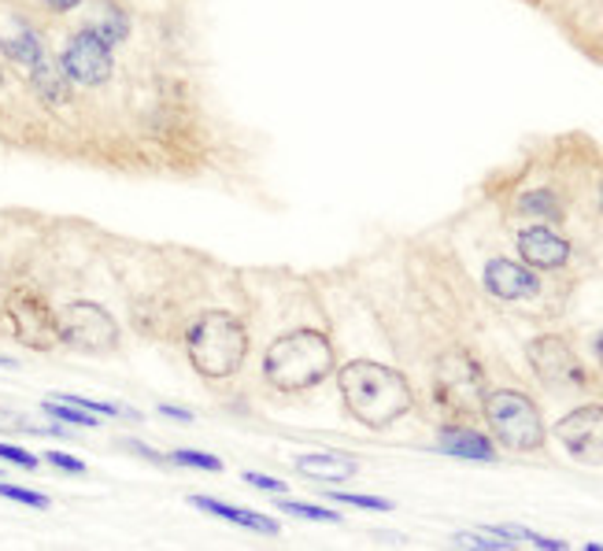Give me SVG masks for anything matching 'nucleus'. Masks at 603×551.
Segmentation results:
<instances>
[{"mask_svg": "<svg viewBox=\"0 0 603 551\" xmlns=\"http://www.w3.org/2000/svg\"><path fill=\"white\" fill-rule=\"evenodd\" d=\"M31 85H34V93L42 96L45 104H67V96H71V79H67V71L63 67H56V63H34V74H31Z\"/></svg>", "mask_w": 603, "mask_h": 551, "instance_id": "obj_15", "label": "nucleus"}, {"mask_svg": "<svg viewBox=\"0 0 603 551\" xmlns=\"http://www.w3.org/2000/svg\"><path fill=\"white\" fill-rule=\"evenodd\" d=\"M337 504H352V507H367V511H393V504L382 496H359V492H334Z\"/></svg>", "mask_w": 603, "mask_h": 551, "instance_id": "obj_23", "label": "nucleus"}, {"mask_svg": "<svg viewBox=\"0 0 603 551\" xmlns=\"http://www.w3.org/2000/svg\"><path fill=\"white\" fill-rule=\"evenodd\" d=\"M174 462H186V467H197V470H222V462L216 456H208V452H174L171 456Z\"/></svg>", "mask_w": 603, "mask_h": 551, "instance_id": "obj_24", "label": "nucleus"}, {"mask_svg": "<svg viewBox=\"0 0 603 551\" xmlns=\"http://www.w3.org/2000/svg\"><path fill=\"white\" fill-rule=\"evenodd\" d=\"M530 540H533V544H537V548H567V544H563V540H552V537H537V534H530Z\"/></svg>", "mask_w": 603, "mask_h": 551, "instance_id": "obj_30", "label": "nucleus"}, {"mask_svg": "<svg viewBox=\"0 0 603 551\" xmlns=\"http://www.w3.org/2000/svg\"><path fill=\"white\" fill-rule=\"evenodd\" d=\"M45 8H53V12H71V8H78L82 0H42Z\"/></svg>", "mask_w": 603, "mask_h": 551, "instance_id": "obj_28", "label": "nucleus"}, {"mask_svg": "<svg viewBox=\"0 0 603 551\" xmlns=\"http://www.w3.org/2000/svg\"><path fill=\"white\" fill-rule=\"evenodd\" d=\"M0 496H4V500H15V504H26V507H37V511L48 507V496H42V492H34V489L0 485Z\"/></svg>", "mask_w": 603, "mask_h": 551, "instance_id": "obj_21", "label": "nucleus"}, {"mask_svg": "<svg viewBox=\"0 0 603 551\" xmlns=\"http://www.w3.org/2000/svg\"><path fill=\"white\" fill-rule=\"evenodd\" d=\"M526 355H530L533 374H537L544 385H573V389H581V385L589 382L578 352H573L570 341H563L559 333H544L537 341H530Z\"/></svg>", "mask_w": 603, "mask_h": 551, "instance_id": "obj_8", "label": "nucleus"}, {"mask_svg": "<svg viewBox=\"0 0 603 551\" xmlns=\"http://www.w3.org/2000/svg\"><path fill=\"white\" fill-rule=\"evenodd\" d=\"M600 204H603V189H600Z\"/></svg>", "mask_w": 603, "mask_h": 551, "instance_id": "obj_35", "label": "nucleus"}, {"mask_svg": "<svg viewBox=\"0 0 603 551\" xmlns=\"http://www.w3.org/2000/svg\"><path fill=\"white\" fill-rule=\"evenodd\" d=\"M281 511L286 515H297V518H315V521H340L337 511H326V507H311V504H289L281 500Z\"/></svg>", "mask_w": 603, "mask_h": 551, "instance_id": "obj_22", "label": "nucleus"}, {"mask_svg": "<svg viewBox=\"0 0 603 551\" xmlns=\"http://www.w3.org/2000/svg\"><path fill=\"white\" fill-rule=\"evenodd\" d=\"M592 355H596V363L603 366V330L592 337Z\"/></svg>", "mask_w": 603, "mask_h": 551, "instance_id": "obj_33", "label": "nucleus"}, {"mask_svg": "<svg viewBox=\"0 0 603 551\" xmlns=\"http://www.w3.org/2000/svg\"><path fill=\"white\" fill-rule=\"evenodd\" d=\"M0 366H8V371H12V366H15V360H8V355H0Z\"/></svg>", "mask_w": 603, "mask_h": 551, "instance_id": "obj_34", "label": "nucleus"}, {"mask_svg": "<svg viewBox=\"0 0 603 551\" xmlns=\"http://www.w3.org/2000/svg\"><path fill=\"white\" fill-rule=\"evenodd\" d=\"M8 330L19 344L34 348V352H53L56 344H63L60 337V315L48 307V300L31 285H19L4 300Z\"/></svg>", "mask_w": 603, "mask_h": 551, "instance_id": "obj_5", "label": "nucleus"}, {"mask_svg": "<svg viewBox=\"0 0 603 551\" xmlns=\"http://www.w3.org/2000/svg\"><path fill=\"white\" fill-rule=\"evenodd\" d=\"M186 355L200 378H208V382L233 378L248 355L245 323L230 312L200 315L186 333Z\"/></svg>", "mask_w": 603, "mask_h": 551, "instance_id": "obj_3", "label": "nucleus"}, {"mask_svg": "<svg viewBox=\"0 0 603 551\" xmlns=\"http://www.w3.org/2000/svg\"><path fill=\"white\" fill-rule=\"evenodd\" d=\"M160 411H163V414H171V419H178V422H193V414H189V411H182V408H174V403H163Z\"/></svg>", "mask_w": 603, "mask_h": 551, "instance_id": "obj_29", "label": "nucleus"}, {"mask_svg": "<svg viewBox=\"0 0 603 551\" xmlns=\"http://www.w3.org/2000/svg\"><path fill=\"white\" fill-rule=\"evenodd\" d=\"M189 504L200 507V511H208V515H219V518H227V521H237V526H245V529H256V534H270V537L278 534L275 518L256 515V511L230 507V504H219V500H208V496H189Z\"/></svg>", "mask_w": 603, "mask_h": 551, "instance_id": "obj_14", "label": "nucleus"}, {"mask_svg": "<svg viewBox=\"0 0 603 551\" xmlns=\"http://www.w3.org/2000/svg\"><path fill=\"white\" fill-rule=\"evenodd\" d=\"M130 452H138V456H144V459H155V462H163V456H160V452L144 448V444H130Z\"/></svg>", "mask_w": 603, "mask_h": 551, "instance_id": "obj_31", "label": "nucleus"}, {"mask_svg": "<svg viewBox=\"0 0 603 551\" xmlns=\"http://www.w3.org/2000/svg\"><path fill=\"white\" fill-rule=\"evenodd\" d=\"M519 256L526 259V267L533 270H559L567 267L570 259V241L556 234L552 226H544V222H537V226L519 230Z\"/></svg>", "mask_w": 603, "mask_h": 551, "instance_id": "obj_11", "label": "nucleus"}, {"mask_svg": "<svg viewBox=\"0 0 603 551\" xmlns=\"http://www.w3.org/2000/svg\"><path fill=\"white\" fill-rule=\"evenodd\" d=\"M482 414L489 422L492 437L511 452H537L544 448V422H541V411L537 403L530 400L526 392L519 389H496V392H485L482 400Z\"/></svg>", "mask_w": 603, "mask_h": 551, "instance_id": "obj_4", "label": "nucleus"}, {"mask_svg": "<svg viewBox=\"0 0 603 551\" xmlns=\"http://www.w3.org/2000/svg\"><path fill=\"white\" fill-rule=\"evenodd\" d=\"M12 425H23V419H19V414L0 411V430H12Z\"/></svg>", "mask_w": 603, "mask_h": 551, "instance_id": "obj_32", "label": "nucleus"}, {"mask_svg": "<svg viewBox=\"0 0 603 551\" xmlns=\"http://www.w3.org/2000/svg\"><path fill=\"white\" fill-rule=\"evenodd\" d=\"M337 385L348 414H352L356 422L371 425V430H385V425H393L415 408L411 385H407L404 374L371 360L345 363L337 374Z\"/></svg>", "mask_w": 603, "mask_h": 551, "instance_id": "obj_1", "label": "nucleus"}, {"mask_svg": "<svg viewBox=\"0 0 603 551\" xmlns=\"http://www.w3.org/2000/svg\"><path fill=\"white\" fill-rule=\"evenodd\" d=\"M48 462H56V467L67 473H85V462L74 456H63V452H48Z\"/></svg>", "mask_w": 603, "mask_h": 551, "instance_id": "obj_26", "label": "nucleus"}, {"mask_svg": "<svg viewBox=\"0 0 603 551\" xmlns=\"http://www.w3.org/2000/svg\"><path fill=\"white\" fill-rule=\"evenodd\" d=\"M0 48H4L8 60L26 63V67H34V63L45 60V45H42V37L31 31V26H23V31H19L15 37H8V42Z\"/></svg>", "mask_w": 603, "mask_h": 551, "instance_id": "obj_17", "label": "nucleus"}, {"mask_svg": "<svg viewBox=\"0 0 603 551\" xmlns=\"http://www.w3.org/2000/svg\"><path fill=\"white\" fill-rule=\"evenodd\" d=\"M556 437L578 462L603 467V403H585V408H573L570 414H563L556 425Z\"/></svg>", "mask_w": 603, "mask_h": 551, "instance_id": "obj_9", "label": "nucleus"}, {"mask_svg": "<svg viewBox=\"0 0 603 551\" xmlns=\"http://www.w3.org/2000/svg\"><path fill=\"white\" fill-rule=\"evenodd\" d=\"M245 481L248 485H256V489H267V492H286V481H278V478H267V473H245Z\"/></svg>", "mask_w": 603, "mask_h": 551, "instance_id": "obj_27", "label": "nucleus"}, {"mask_svg": "<svg viewBox=\"0 0 603 551\" xmlns=\"http://www.w3.org/2000/svg\"><path fill=\"white\" fill-rule=\"evenodd\" d=\"M441 448L449 456L460 459H478V462H496V444L482 437L478 430H460V425H444L441 430Z\"/></svg>", "mask_w": 603, "mask_h": 551, "instance_id": "obj_13", "label": "nucleus"}, {"mask_svg": "<svg viewBox=\"0 0 603 551\" xmlns=\"http://www.w3.org/2000/svg\"><path fill=\"white\" fill-rule=\"evenodd\" d=\"M297 467H300V473L318 478V481H345L356 473V462H348L340 456H300Z\"/></svg>", "mask_w": 603, "mask_h": 551, "instance_id": "obj_16", "label": "nucleus"}, {"mask_svg": "<svg viewBox=\"0 0 603 551\" xmlns=\"http://www.w3.org/2000/svg\"><path fill=\"white\" fill-rule=\"evenodd\" d=\"M45 414H53V419H60L67 425H85V430H90V425H96V414L74 408V403H63V400H48L45 403Z\"/></svg>", "mask_w": 603, "mask_h": 551, "instance_id": "obj_19", "label": "nucleus"}, {"mask_svg": "<svg viewBox=\"0 0 603 551\" xmlns=\"http://www.w3.org/2000/svg\"><path fill=\"white\" fill-rule=\"evenodd\" d=\"M85 31H93L101 42H108V45H119L126 34H130V26H126V19L123 15H108V19H93Z\"/></svg>", "mask_w": 603, "mask_h": 551, "instance_id": "obj_20", "label": "nucleus"}, {"mask_svg": "<svg viewBox=\"0 0 603 551\" xmlns=\"http://www.w3.org/2000/svg\"><path fill=\"white\" fill-rule=\"evenodd\" d=\"M0 459L15 462V467H23V470H37V456H31V452H23V448H15V444H0Z\"/></svg>", "mask_w": 603, "mask_h": 551, "instance_id": "obj_25", "label": "nucleus"}, {"mask_svg": "<svg viewBox=\"0 0 603 551\" xmlns=\"http://www.w3.org/2000/svg\"><path fill=\"white\" fill-rule=\"evenodd\" d=\"M60 67L67 71V79L78 85H104L112 79V45L101 42L93 31H78L63 45Z\"/></svg>", "mask_w": 603, "mask_h": 551, "instance_id": "obj_10", "label": "nucleus"}, {"mask_svg": "<svg viewBox=\"0 0 603 551\" xmlns=\"http://www.w3.org/2000/svg\"><path fill=\"white\" fill-rule=\"evenodd\" d=\"M485 289L500 300H526L541 293V278L533 274V267H522L514 259L496 256L485 263Z\"/></svg>", "mask_w": 603, "mask_h": 551, "instance_id": "obj_12", "label": "nucleus"}, {"mask_svg": "<svg viewBox=\"0 0 603 551\" xmlns=\"http://www.w3.org/2000/svg\"><path fill=\"white\" fill-rule=\"evenodd\" d=\"M519 208L526 211V215H541V219H563V208H559L556 192H548V189L526 192V197L519 200Z\"/></svg>", "mask_w": 603, "mask_h": 551, "instance_id": "obj_18", "label": "nucleus"}, {"mask_svg": "<svg viewBox=\"0 0 603 551\" xmlns=\"http://www.w3.org/2000/svg\"><path fill=\"white\" fill-rule=\"evenodd\" d=\"M437 400L455 414H471L485 400V371L471 352H449L437 363Z\"/></svg>", "mask_w": 603, "mask_h": 551, "instance_id": "obj_6", "label": "nucleus"}, {"mask_svg": "<svg viewBox=\"0 0 603 551\" xmlns=\"http://www.w3.org/2000/svg\"><path fill=\"white\" fill-rule=\"evenodd\" d=\"M60 337L63 344L78 348V352H115L119 348V323L101 304L78 300V304L63 307Z\"/></svg>", "mask_w": 603, "mask_h": 551, "instance_id": "obj_7", "label": "nucleus"}, {"mask_svg": "<svg viewBox=\"0 0 603 551\" xmlns=\"http://www.w3.org/2000/svg\"><path fill=\"white\" fill-rule=\"evenodd\" d=\"M334 374V344L318 330L281 333L264 355V378L281 392L311 389Z\"/></svg>", "mask_w": 603, "mask_h": 551, "instance_id": "obj_2", "label": "nucleus"}]
</instances>
